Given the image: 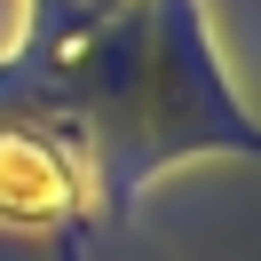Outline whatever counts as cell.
<instances>
[{"mask_svg": "<svg viewBox=\"0 0 261 261\" xmlns=\"http://www.w3.org/2000/svg\"><path fill=\"white\" fill-rule=\"evenodd\" d=\"M0 127H40L48 143L95 159L111 222L127 214L135 182L190 143L261 150L198 48L190 0H143L119 24H48V40H32L16 71H0Z\"/></svg>", "mask_w": 261, "mask_h": 261, "instance_id": "6da1fadb", "label": "cell"}]
</instances>
